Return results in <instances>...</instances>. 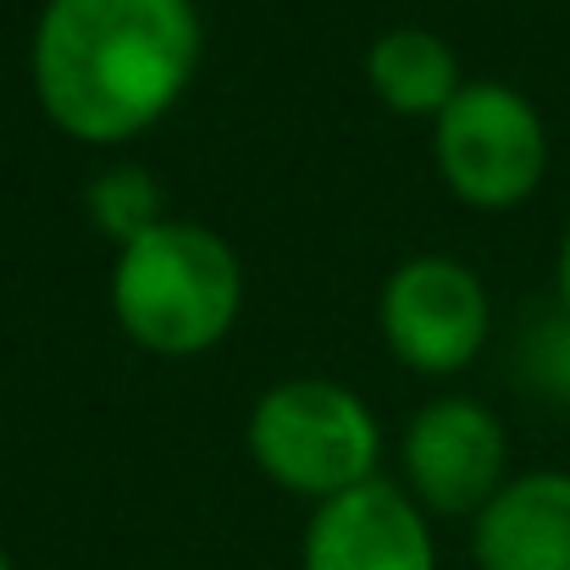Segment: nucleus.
Segmentation results:
<instances>
[{
    "mask_svg": "<svg viewBox=\"0 0 570 570\" xmlns=\"http://www.w3.org/2000/svg\"><path fill=\"white\" fill-rule=\"evenodd\" d=\"M366 72H372V89L382 95V106H393L404 117H438L460 95L454 50L426 28L382 33L372 45V56H366Z\"/></svg>",
    "mask_w": 570,
    "mask_h": 570,
    "instance_id": "9",
    "label": "nucleus"
},
{
    "mask_svg": "<svg viewBox=\"0 0 570 570\" xmlns=\"http://www.w3.org/2000/svg\"><path fill=\"white\" fill-rule=\"evenodd\" d=\"M438 173L476 210L532 199L549 173L538 106L510 83H460V95L438 111Z\"/></svg>",
    "mask_w": 570,
    "mask_h": 570,
    "instance_id": "4",
    "label": "nucleus"
},
{
    "mask_svg": "<svg viewBox=\"0 0 570 570\" xmlns=\"http://www.w3.org/2000/svg\"><path fill=\"white\" fill-rule=\"evenodd\" d=\"M532 372L549 393L570 399V316H554L543 333H538V350H532Z\"/></svg>",
    "mask_w": 570,
    "mask_h": 570,
    "instance_id": "11",
    "label": "nucleus"
},
{
    "mask_svg": "<svg viewBox=\"0 0 570 570\" xmlns=\"http://www.w3.org/2000/svg\"><path fill=\"white\" fill-rule=\"evenodd\" d=\"M305 570H438L421 510L393 482H361L322 499L305 527Z\"/></svg>",
    "mask_w": 570,
    "mask_h": 570,
    "instance_id": "7",
    "label": "nucleus"
},
{
    "mask_svg": "<svg viewBox=\"0 0 570 570\" xmlns=\"http://www.w3.org/2000/svg\"><path fill=\"white\" fill-rule=\"evenodd\" d=\"M255 465L311 499H338L372 482L382 454V432L372 410L338 382H283L249 415Z\"/></svg>",
    "mask_w": 570,
    "mask_h": 570,
    "instance_id": "3",
    "label": "nucleus"
},
{
    "mask_svg": "<svg viewBox=\"0 0 570 570\" xmlns=\"http://www.w3.org/2000/svg\"><path fill=\"white\" fill-rule=\"evenodd\" d=\"M471 554L482 570H570V471L504 482L476 515Z\"/></svg>",
    "mask_w": 570,
    "mask_h": 570,
    "instance_id": "8",
    "label": "nucleus"
},
{
    "mask_svg": "<svg viewBox=\"0 0 570 570\" xmlns=\"http://www.w3.org/2000/svg\"><path fill=\"white\" fill-rule=\"evenodd\" d=\"M199 17L189 0H50L33 28V89L83 145L156 128L189 89Z\"/></svg>",
    "mask_w": 570,
    "mask_h": 570,
    "instance_id": "1",
    "label": "nucleus"
},
{
    "mask_svg": "<svg viewBox=\"0 0 570 570\" xmlns=\"http://www.w3.org/2000/svg\"><path fill=\"white\" fill-rule=\"evenodd\" d=\"M0 570H11V560H6V549H0Z\"/></svg>",
    "mask_w": 570,
    "mask_h": 570,
    "instance_id": "13",
    "label": "nucleus"
},
{
    "mask_svg": "<svg viewBox=\"0 0 570 570\" xmlns=\"http://www.w3.org/2000/svg\"><path fill=\"white\" fill-rule=\"evenodd\" d=\"M560 305H566V316H570V233H566V244H560Z\"/></svg>",
    "mask_w": 570,
    "mask_h": 570,
    "instance_id": "12",
    "label": "nucleus"
},
{
    "mask_svg": "<svg viewBox=\"0 0 570 570\" xmlns=\"http://www.w3.org/2000/svg\"><path fill=\"white\" fill-rule=\"evenodd\" d=\"M238 299V255L199 222H156L134 244H122L111 277L122 333L156 355H199L227 338Z\"/></svg>",
    "mask_w": 570,
    "mask_h": 570,
    "instance_id": "2",
    "label": "nucleus"
},
{
    "mask_svg": "<svg viewBox=\"0 0 570 570\" xmlns=\"http://www.w3.org/2000/svg\"><path fill=\"white\" fill-rule=\"evenodd\" d=\"M382 333L387 350L426 377L465 372L488 344V288L471 266L449 255H421L387 277Z\"/></svg>",
    "mask_w": 570,
    "mask_h": 570,
    "instance_id": "5",
    "label": "nucleus"
},
{
    "mask_svg": "<svg viewBox=\"0 0 570 570\" xmlns=\"http://www.w3.org/2000/svg\"><path fill=\"white\" fill-rule=\"evenodd\" d=\"M89 210H95V222L106 227V233H117L122 244H134L139 233H150L161 216H156V184H150V173H139V167H117V173H106L95 194H89Z\"/></svg>",
    "mask_w": 570,
    "mask_h": 570,
    "instance_id": "10",
    "label": "nucleus"
},
{
    "mask_svg": "<svg viewBox=\"0 0 570 570\" xmlns=\"http://www.w3.org/2000/svg\"><path fill=\"white\" fill-rule=\"evenodd\" d=\"M504 426L476 399H432L404 432V476L438 515H482L504 488Z\"/></svg>",
    "mask_w": 570,
    "mask_h": 570,
    "instance_id": "6",
    "label": "nucleus"
}]
</instances>
